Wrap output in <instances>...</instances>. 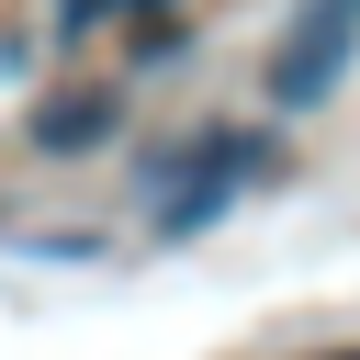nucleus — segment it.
I'll list each match as a JSON object with an SVG mask.
<instances>
[{"mask_svg":"<svg viewBox=\"0 0 360 360\" xmlns=\"http://www.w3.org/2000/svg\"><path fill=\"white\" fill-rule=\"evenodd\" d=\"M360 56V0H304L292 34L270 45V112H315Z\"/></svg>","mask_w":360,"mask_h":360,"instance_id":"obj_1","label":"nucleus"},{"mask_svg":"<svg viewBox=\"0 0 360 360\" xmlns=\"http://www.w3.org/2000/svg\"><path fill=\"white\" fill-rule=\"evenodd\" d=\"M124 124V90H56V101H34L22 112V135L45 146V158H79V146H101Z\"/></svg>","mask_w":360,"mask_h":360,"instance_id":"obj_2","label":"nucleus"},{"mask_svg":"<svg viewBox=\"0 0 360 360\" xmlns=\"http://www.w3.org/2000/svg\"><path fill=\"white\" fill-rule=\"evenodd\" d=\"M338 360H360V349H338Z\"/></svg>","mask_w":360,"mask_h":360,"instance_id":"obj_4","label":"nucleus"},{"mask_svg":"<svg viewBox=\"0 0 360 360\" xmlns=\"http://www.w3.org/2000/svg\"><path fill=\"white\" fill-rule=\"evenodd\" d=\"M112 11H180V0H56V34H101Z\"/></svg>","mask_w":360,"mask_h":360,"instance_id":"obj_3","label":"nucleus"}]
</instances>
